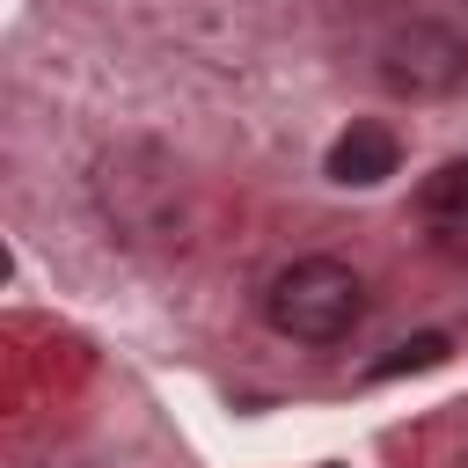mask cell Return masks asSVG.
I'll list each match as a JSON object with an SVG mask.
<instances>
[{"label": "cell", "instance_id": "cell-1", "mask_svg": "<svg viewBox=\"0 0 468 468\" xmlns=\"http://www.w3.org/2000/svg\"><path fill=\"white\" fill-rule=\"evenodd\" d=\"M263 314L292 344H344L366 314V278L336 256H300L263 285Z\"/></svg>", "mask_w": 468, "mask_h": 468}, {"label": "cell", "instance_id": "cell-2", "mask_svg": "<svg viewBox=\"0 0 468 468\" xmlns=\"http://www.w3.org/2000/svg\"><path fill=\"white\" fill-rule=\"evenodd\" d=\"M380 80L395 95H453L468 80V44L446 29V22H410L388 37L380 51Z\"/></svg>", "mask_w": 468, "mask_h": 468}, {"label": "cell", "instance_id": "cell-3", "mask_svg": "<svg viewBox=\"0 0 468 468\" xmlns=\"http://www.w3.org/2000/svg\"><path fill=\"white\" fill-rule=\"evenodd\" d=\"M329 183H344V190H373V183H388L395 168H402V139L388 132V124H373V117H351L336 139H329Z\"/></svg>", "mask_w": 468, "mask_h": 468}, {"label": "cell", "instance_id": "cell-4", "mask_svg": "<svg viewBox=\"0 0 468 468\" xmlns=\"http://www.w3.org/2000/svg\"><path fill=\"white\" fill-rule=\"evenodd\" d=\"M417 205L439 212V219H446V212H468V154L446 161V168H431V176L417 183Z\"/></svg>", "mask_w": 468, "mask_h": 468}, {"label": "cell", "instance_id": "cell-5", "mask_svg": "<svg viewBox=\"0 0 468 468\" xmlns=\"http://www.w3.org/2000/svg\"><path fill=\"white\" fill-rule=\"evenodd\" d=\"M439 358H446V336H417V344H402L380 373H410V366H439Z\"/></svg>", "mask_w": 468, "mask_h": 468}]
</instances>
